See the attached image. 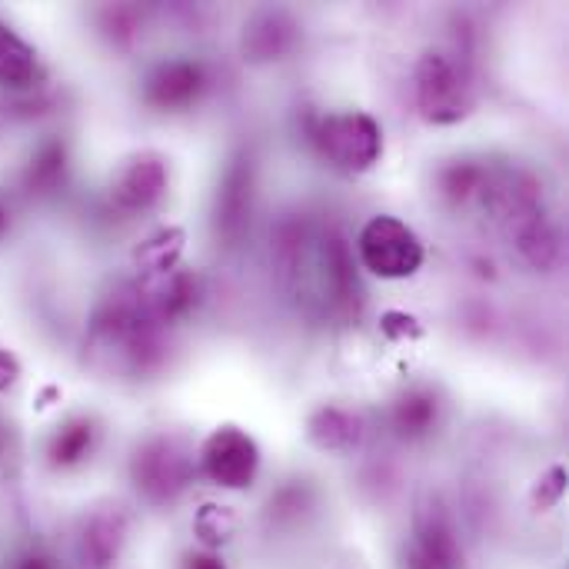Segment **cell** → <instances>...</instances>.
<instances>
[{
    "label": "cell",
    "mask_w": 569,
    "mask_h": 569,
    "mask_svg": "<svg viewBox=\"0 0 569 569\" xmlns=\"http://www.w3.org/2000/svg\"><path fill=\"white\" fill-rule=\"evenodd\" d=\"M90 353L107 360V370L117 373H143L160 360L157 323L133 300H117L103 307L90 330Z\"/></svg>",
    "instance_id": "6da1fadb"
},
{
    "label": "cell",
    "mask_w": 569,
    "mask_h": 569,
    "mask_svg": "<svg viewBox=\"0 0 569 569\" xmlns=\"http://www.w3.org/2000/svg\"><path fill=\"white\" fill-rule=\"evenodd\" d=\"M310 140L317 143L320 157L340 173H367L383 157V130L363 110H340L320 117L313 123Z\"/></svg>",
    "instance_id": "7a4b0ae2"
},
{
    "label": "cell",
    "mask_w": 569,
    "mask_h": 569,
    "mask_svg": "<svg viewBox=\"0 0 569 569\" xmlns=\"http://www.w3.org/2000/svg\"><path fill=\"white\" fill-rule=\"evenodd\" d=\"M357 257L363 270L380 280H407L423 267L427 250L417 230L407 227L400 217L377 213L363 223L357 237Z\"/></svg>",
    "instance_id": "3957f363"
},
{
    "label": "cell",
    "mask_w": 569,
    "mask_h": 569,
    "mask_svg": "<svg viewBox=\"0 0 569 569\" xmlns=\"http://www.w3.org/2000/svg\"><path fill=\"white\" fill-rule=\"evenodd\" d=\"M413 87H417V107H420L423 120H430V123H440V127L460 123L473 110L470 77L453 60V53L427 50L417 60Z\"/></svg>",
    "instance_id": "277c9868"
},
{
    "label": "cell",
    "mask_w": 569,
    "mask_h": 569,
    "mask_svg": "<svg viewBox=\"0 0 569 569\" xmlns=\"http://www.w3.org/2000/svg\"><path fill=\"white\" fill-rule=\"evenodd\" d=\"M130 477L137 493L153 503H173L193 480V460L177 437H150L137 447L130 460Z\"/></svg>",
    "instance_id": "5b68a950"
},
{
    "label": "cell",
    "mask_w": 569,
    "mask_h": 569,
    "mask_svg": "<svg viewBox=\"0 0 569 569\" xmlns=\"http://www.w3.org/2000/svg\"><path fill=\"white\" fill-rule=\"evenodd\" d=\"M200 473L220 490H247L260 473V447L240 427H217L200 447Z\"/></svg>",
    "instance_id": "8992f818"
},
{
    "label": "cell",
    "mask_w": 569,
    "mask_h": 569,
    "mask_svg": "<svg viewBox=\"0 0 569 569\" xmlns=\"http://www.w3.org/2000/svg\"><path fill=\"white\" fill-rule=\"evenodd\" d=\"M207 67L193 57L160 60L143 80V100L157 110H183L207 90Z\"/></svg>",
    "instance_id": "52a82bcc"
},
{
    "label": "cell",
    "mask_w": 569,
    "mask_h": 569,
    "mask_svg": "<svg viewBox=\"0 0 569 569\" xmlns=\"http://www.w3.org/2000/svg\"><path fill=\"white\" fill-rule=\"evenodd\" d=\"M167 163L160 153H133L110 180V200L123 213H143L167 193Z\"/></svg>",
    "instance_id": "ba28073f"
},
{
    "label": "cell",
    "mask_w": 569,
    "mask_h": 569,
    "mask_svg": "<svg viewBox=\"0 0 569 569\" xmlns=\"http://www.w3.org/2000/svg\"><path fill=\"white\" fill-rule=\"evenodd\" d=\"M403 569H463V547L447 513H420L413 537L403 547Z\"/></svg>",
    "instance_id": "9c48e42d"
},
{
    "label": "cell",
    "mask_w": 569,
    "mask_h": 569,
    "mask_svg": "<svg viewBox=\"0 0 569 569\" xmlns=\"http://www.w3.org/2000/svg\"><path fill=\"white\" fill-rule=\"evenodd\" d=\"M123 543H127V517L120 510H100L83 523L77 553L83 569H110L117 567Z\"/></svg>",
    "instance_id": "30bf717a"
},
{
    "label": "cell",
    "mask_w": 569,
    "mask_h": 569,
    "mask_svg": "<svg viewBox=\"0 0 569 569\" xmlns=\"http://www.w3.org/2000/svg\"><path fill=\"white\" fill-rule=\"evenodd\" d=\"M250 193H253V177H250V160L240 157L230 163V170L220 180L217 190V230L227 240H237L243 223L250 220Z\"/></svg>",
    "instance_id": "8fae6325"
},
{
    "label": "cell",
    "mask_w": 569,
    "mask_h": 569,
    "mask_svg": "<svg viewBox=\"0 0 569 569\" xmlns=\"http://www.w3.org/2000/svg\"><path fill=\"white\" fill-rule=\"evenodd\" d=\"M93 447H97V423L90 417H70L50 433L43 457L50 470H73L83 460H90Z\"/></svg>",
    "instance_id": "7c38bea8"
},
{
    "label": "cell",
    "mask_w": 569,
    "mask_h": 569,
    "mask_svg": "<svg viewBox=\"0 0 569 569\" xmlns=\"http://www.w3.org/2000/svg\"><path fill=\"white\" fill-rule=\"evenodd\" d=\"M40 80V57L7 20H0V87L30 90Z\"/></svg>",
    "instance_id": "4fadbf2b"
},
{
    "label": "cell",
    "mask_w": 569,
    "mask_h": 569,
    "mask_svg": "<svg viewBox=\"0 0 569 569\" xmlns=\"http://www.w3.org/2000/svg\"><path fill=\"white\" fill-rule=\"evenodd\" d=\"M437 423H440V397L427 387L407 390L390 410V427L400 440H420L433 433Z\"/></svg>",
    "instance_id": "5bb4252c"
},
{
    "label": "cell",
    "mask_w": 569,
    "mask_h": 569,
    "mask_svg": "<svg viewBox=\"0 0 569 569\" xmlns=\"http://www.w3.org/2000/svg\"><path fill=\"white\" fill-rule=\"evenodd\" d=\"M310 440L320 447V450H330V453H347L353 450L360 440H363V420L350 410H340V407H323L313 413L310 420Z\"/></svg>",
    "instance_id": "9a60e30c"
},
{
    "label": "cell",
    "mask_w": 569,
    "mask_h": 569,
    "mask_svg": "<svg viewBox=\"0 0 569 569\" xmlns=\"http://www.w3.org/2000/svg\"><path fill=\"white\" fill-rule=\"evenodd\" d=\"M67 173V147L57 140H47L43 147H37V153L27 163L23 183L30 193H50Z\"/></svg>",
    "instance_id": "2e32d148"
},
{
    "label": "cell",
    "mask_w": 569,
    "mask_h": 569,
    "mask_svg": "<svg viewBox=\"0 0 569 569\" xmlns=\"http://www.w3.org/2000/svg\"><path fill=\"white\" fill-rule=\"evenodd\" d=\"M290 43H293V27H290L287 17H280V13L260 17V20L247 30V37H243V47L253 53V60L280 57Z\"/></svg>",
    "instance_id": "e0dca14e"
},
{
    "label": "cell",
    "mask_w": 569,
    "mask_h": 569,
    "mask_svg": "<svg viewBox=\"0 0 569 569\" xmlns=\"http://www.w3.org/2000/svg\"><path fill=\"white\" fill-rule=\"evenodd\" d=\"M487 190V170L473 160H453L440 170V193L450 203H467Z\"/></svg>",
    "instance_id": "ac0fdd59"
},
{
    "label": "cell",
    "mask_w": 569,
    "mask_h": 569,
    "mask_svg": "<svg viewBox=\"0 0 569 569\" xmlns=\"http://www.w3.org/2000/svg\"><path fill=\"white\" fill-rule=\"evenodd\" d=\"M310 503H307V497H303V490L300 487H290V490H283L280 497H277V503H270V513L277 517V520H283V517H297V513H303Z\"/></svg>",
    "instance_id": "d6986e66"
},
{
    "label": "cell",
    "mask_w": 569,
    "mask_h": 569,
    "mask_svg": "<svg viewBox=\"0 0 569 569\" xmlns=\"http://www.w3.org/2000/svg\"><path fill=\"white\" fill-rule=\"evenodd\" d=\"M10 569H60V563L50 553H43V550H27V553H20L13 560Z\"/></svg>",
    "instance_id": "ffe728a7"
},
{
    "label": "cell",
    "mask_w": 569,
    "mask_h": 569,
    "mask_svg": "<svg viewBox=\"0 0 569 569\" xmlns=\"http://www.w3.org/2000/svg\"><path fill=\"white\" fill-rule=\"evenodd\" d=\"M20 380V363L10 350H0V393H7Z\"/></svg>",
    "instance_id": "44dd1931"
},
{
    "label": "cell",
    "mask_w": 569,
    "mask_h": 569,
    "mask_svg": "<svg viewBox=\"0 0 569 569\" xmlns=\"http://www.w3.org/2000/svg\"><path fill=\"white\" fill-rule=\"evenodd\" d=\"M183 569H227L220 557L213 553H187L183 557Z\"/></svg>",
    "instance_id": "7402d4cb"
},
{
    "label": "cell",
    "mask_w": 569,
    "mask_h": 569,
    "mask_svg": "<svg viewBox=\"0 0 569 569\" xmlns=\"http://www.w3.org/2000/svg\"><path fill=\"white\" fill-rule=\"evenodd\" d=\"M7 230V210H3V203H0V233Z\"/></svg>",
    "instance_id": "603a6c76"
}]
</instances>
